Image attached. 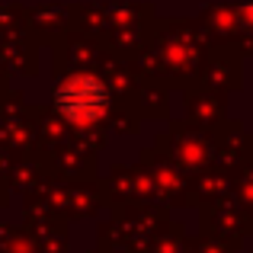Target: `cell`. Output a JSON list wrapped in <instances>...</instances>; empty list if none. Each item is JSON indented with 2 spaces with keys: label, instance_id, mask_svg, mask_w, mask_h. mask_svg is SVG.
I'll return each instance as SVG.
<instances>
[{
  "label": "cell",
  "instance_id": "6da1fadb",
  "mask_svg": "<svg viewBox=\"0 0 253 253\" xmlns=\"http://www.w3.org/2000/svg\"><path fill=\"white\" fill-rule=\"evenodd\" d=\"M61 109L71 119H93L106 106V93L96 81H71L61 90Z\"/></svg>",
  "mask_w": 253,
  "mask_h": 253
}]
</instances>
